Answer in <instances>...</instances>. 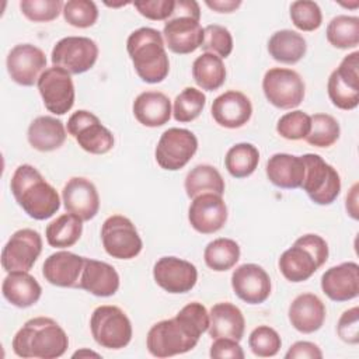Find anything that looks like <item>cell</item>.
Returning <instances> with one entry per match:
<instances>
[{"instance_id":"1","label":"cell","mask_w":359,"mask_h":359,"mask_svg":"<svg viewBox=\"0 0 359 359\" xmlns=\"http://www.w3.org/2000/svg\"><path fill=\"white\" fill-rule=\"evenodd\" d=\"M209 328V313L202 303L184 306L174 318L156 323L147 332L146 346L156 358H170L194 349Z\"/></svg>"},{"instance_id":"2","label":"cell","mask_w":359,"mask_h":359,"mask_svg":"<svg viewBox=\"0 0 359 359\" xmlns=\"http://www.w3.org/2000/svg\"><path fill=\"white\" fill-rule=\"evenodd\" d=\"M10 188L20 208L35 220H46L60 208L56 189L31 164H21L15 168Z\"/></svg>"},{"instance_id":"3","label":"cell","mask_w":359,"mask_h":359,"mask_svg":"<svg viewBox=\"0 0 359 359\" xmlns=\"http://www.w3.org/2000/svg\"><path fill=\"white\" fill-rule=\"evenodd\" d=\"M11 348L20 358L55 359L65 355L69 348V338L53 318L35 317L15 332Z\"/></svg>"},{"instance_id":"4","label":"cell","mask_w":359,"mask_h":359,"mask_svg":"<svg viewBox=\"0 0 359 359\" xmlns=\"http://www.w3.org/2000/svg\"><path fill=\"white\" fill-rule=\"evenodd\" d=\"M126 50L137 76L150 84L161 83L170 72L163 35L150 27L133 31L126 41Z\"/></svg>"},{"instance_id":"5","label":"cell","mask_w":359,"mask_h":359,"mask_svg":"<svg viewBox=\"0 0 359 359\" xmlns=\"http://www.w3.org/2000/svg\"><path fill=\"white\" fill-rule=\"evenodd\" d=\"M328 259V244L318 234L299 237L290 248L282 252L278 266L290 282H304Z\"/></svg>"},{"instance_id":"6","label":"cell","mask_w":359,"mask_h":359,"mask_svg":"<svg viewBox=\"0 0 359 359\" xmlns=\"http://www.w3.org/2000/svg\"><path fill=\"white\" fill-rule=\"evenodd\" d=\"M302 158L304 163V178L300 188L314 203L321 206L331 205L341 192L338 171L318 154L307 153Z\"/></svg>"},{"instance_id":"7","label":"cell","mask_w":359,"mask_h":359,"mask_svg":"<svg viewBox=\"0 0 359 359\" xmlns=\"http://www.w3.org/2000/svg\"><path fill=\"white\" fill-rule=\"evenodd\" d=\"M90 330L94 341L107 349H122L132 339L130 320L116 306H98L91 314Z\"/></svg>"},{"instance_id":"8","label":"cell","mask_w":359,"mask_h":359,"mask_svg":"<svg viewBox=\"0 0 359 359\" xmlns=\"http://www.w3.org/2000/svg\"><path fill=\"white\" fill-rule=\"evenodd\" d=\"M102 247L108 255L116 259H132L143 248V241L130 219L122 215H112L101 227Z\"/></svg>"},{"instance_id":"9","label":"cell","mask_w":359,"mask_h":359,"mask_svg":"<svg viewBox=\"0 0 359 359\" xmlns=\"http://www.w3.org/2000/svg\"><path fill=\"white\" fill-rule=\"evenodd\" d=\"M262 90L273 107L292 109L302 104L306 86L297 72L286 67H272L264 74Z\"/></svg>"},{"instance_id":"10","label":"cell","mask_w":359,"mask_h":359,"mask_svg":"<svg viewBox=\"0 0 359 359\" xmlns=\"http://www.w3.org/2000/svg\"><path fill=\"white\" fill-rule=\"evenodd\" d=\"M328 97L331 102L344 111L359 105V52L346 55L339 66L328 77Z\"/></svg>"},{"instance_id":"11","label":"cell","mask_w":359,"mask_h":359,"mask_svg":"<svg viewBox=\"0 0 359 359\" xmlns=\"http://www.w3.org/2000/svg\"><path fill=\"white\" fill-rule=\"evenodd\" d=\"M198 150L196 136L184 128L164 130L156 146V161L167 171H177L185 167Z\"/></svg>"},{"instance_id":"12","label":"cell","mask_w":359,"mask_h":359,"mask_svg":"<svg viewBox=\"0 0 359 359\" xmlns=\"http://www.w3.org/2000/svg\"><path fill=\"white\" fill-rule=\"evenodd\" d=\"M67 132L87 153L105 154L114 147L112 132L90 111L79 109L73 112L67 121Z\"/></svg>"},{"instance_id":"13","label":"cell","mask_w":359,"mask_h":359,"mask_svg":"<svg viewBox=\"0 0 359 359\" xmlns=\"http://www.w3.org/2000/svg\"><path fill=\"white\" fill-rule=\"evenodd\" d=\"M98 57L95 41L87 36H66L56 42L52 49L53 66L62 67L70 74H81L90 70Z\"/></svg>"},{"instance_id":"14","label":"cell","mask_w":359,"mask_h":359,"mask_svg":"<svg viewBox=\"0 0 359 359\" xmlns=\"http://www.w3.org/2000/svg\"><path fill=\"white\" fill-rule=\"evenodd\" d=\"M38 90L45 108L55 115H65L74 104V84L72 74L62 67H48L39 77Z\"/></svg>"},{"instance_id":"15","label":"cell","mask_w":359,"mask_h":359,"mask_svg":"<svg viewBox=\"0 0 359 359\" xmlns=\"http://www.w3.org/2000/svg\"><path fill=\"white\" fill-rule=\"evenodd\" d=\"M42 252V237L36 230L20 229L8 238L1 251V266L6 272H28Z\"/></svg>"},{"instance_id":"16","label":"cell","mask_w":359,"mask_h":359,"mask_svg":"<svg viewBox=\"0 0 359 359\" xmlns=\"http://www.w3.org/2000/svg\"><path fill=\"white\" fill-rule=\"evenodd\" d=\"M7 72L10 79L24 87L38 83L46 70V56L43 50L31 43H18L7 55Z\"/></svg>"},{"instance_id":"17","label":"cell","mask_w":359,"mask_h":359,"mask_svg":"<svg viewBox=\"0 0 359 359\" xmlns=\"http://www.w3.org/2000/svg\"><path fill=\"white\" fill-rule=\"evenodd\" d=\"M163 35L168 49L177 55L192 53L203 42V28L199 20L177 11H172L165 21Z\"/></svg>"},{"instance_id":"18","label":"cell","mask_w":359,"mask_h":359,"mask_svg":"<svg viewBox=\"0 0 359 359\" xmlns=\"http://www.w3.org/2000/svg\"><path fill=\"white\" fill-rule=\"evenodd\" d=\"M156 283L168 293L178 294L189 292L198 280V271L189 261L178 257H161L153 266Z\"/></svg>"},{"instance_id":"19","label":"cell","mask_w":359,"mask_h":359,"mask_svg":"<svg viewBox=\"0 0 359 359\" xmlns=\"http://www.w3.org/2000/svg\"><path fill=\"white\" fill-rule=\"evenodd\" d=\"M188 220L201 234H213L227 222V206L222 195L206 192L192 199L188 209Z\"/></svg>"},{"instance_id":"20","label":"cell","mask_w":359,"mask_h":359,"mask_svg":"<svg viewBox=\"0 0 359 359\" xmlns=\"http://www.w3.org/2000/svg\"><path fill=\"white\" fill-rule=\"evenodd\" d=\"M231 287L238 299L248 304H261L271 294V278L257 264H243L231 273Z\"/></svg>"},{"instance_id":"21","label":"cell","mask_w":359,"mask_h":359,"mask_svg":"<svg viewBox=\"0 0 359 359\" xmlns=\"http://www.w3.org/2000/svg\"><path fill=\"white\" fill-rule=\"evenodd\" d=\"M62 199L66 210L83 219V222L95 217L100 209V195L95 185L84 177L70 178L62 191Z\"/></svg>"},{"instance_id":"22","label":"cell","mask_w":359,"mask_h":359,"mask_svg":"<svg viewBox=\"0 0 359 359\" xmlns=\"http://www.w3.org/2000/svg\"><path fill=\"white\" fill-rule=\"evenodd\" d=\"M321 289L334 302H348L358 297L359 265L349 261L331 266L321 276Z\"/></svg>"},{"instance_id":"23","label":"cell","mask_w":359,"mask_h":359,"mask_svg":"<svg viewBox=\"0 0 359 359\" xmlns=\"http://www.w3.org/2000/svg\"><path fill=\"white\" fill-rule=\"evenodd\" d=\"M210 111L217 125L227 129H238L250 121L252 105L244 93L230 90L213 100Z\"/></svg>"},{"instance_id":"24","label":"cell","mask_w":359,"mask_h":359,"mask_svg":"<svg viewBox=\"0 0 359 359\" xmlns=\"http://www.w3.org/2000/svg\"><path fill=\"white\" fill-rule=\"evenodd\" d=\"M86 258L70 251L50 254L42 266L43 278L59 287H77Z\"/></svg>"},{"instance_id":"25","label":"cell","mask_w":359,"mask_h":359,"mask_svg":"<svg viewBox=\"0 0 359 359\" xmlns=\"http://www.w3.org/2000/svg\"><path fill=\"white\" fill-rule=\"evenodd\" d=\"M77 287L98 297H109L119 289V275L112 265L86 258Z\"/></svg>"},{"instance_id":"26","label":"cell","mask_w":359,"mask_h":359,"mask_svg":"<svg viewBox=\"0 0 359 359\" xmlns=\"http://www.w3.org/2000/svg\"><path fill=\"white\" fill-rule=\"evenodd\" d=\"M289 321L294 330L303 334L318 331L325 320V306L313 293H302L289 306Z\"/></svg>"},{"instance_id":"27","label":"cell","mask_w":359,"mask_h":359,"mask_svg":"<svg viewBox=\"0 0 359 359\" xmlns=\"http://www.w3.org/2000/svg\"><path fill=\"white\" fill-rule=\"evenodd\" d=\"M245 330L243 311L233 303H216L209 313V335L216 338H231L241 341Z\"/></svg>"},{"instance_id":"28","label":"cell","mask_w":359,"mask_h":359,"mask_svg":"<svg viewBox=\"0 0 359 359\" xmlns=\"http://www.w3.org/2000/svg\"><path fill=\"white\" fill-rule=\"evenodd\" d=\"M265 172L275 187L296 189L302 187L304 178V163L302 156L276 153L266 161Z\"/></svg>"},{"instance_id":"29","label":"cell","mask_w":359,"mask_h":359,"mask_svg":"<svg viewBox=\"0 0 359 359\" xmlns=\"http://www.w3.org/2000/svg\"><path fill=\"white\" fill-rule=\"evenodd\" d=\"M171 101L161 91H143L133 101V115L147 128L165 125L171 118Z\"/></svg>"},{"instance_id":"30","label":"cell","mask_w":359,"mask_h":359,"mask_svg":"<svg viewBox=\"0 0 359 359\" xmlns=\"http://www.w3.org/2000/svg\"><path fill=\"white\" fill-rule=\"evenodd\" d=\"M4 299L15 307L27 309L34 306L42 294V287L38 280L25 271L8 272L1 283Z\"/></svg>"},{"instance_id":"31","label":"cell","mask_w":359,"mask_h":359,"mask_svg":"<svg viewBox=\"0 0 359 359\" xmlns=\"http://www.w3.org/2000/svg\"><path fill=\"white\" fill-rule=\"evenodd\" d=\"M28 143L38 151H53L63 146L66 140V128L60 119L53 116L35 118L27 132Z\"/></svg>"},{"instance_id":"32","label":"cell","mask_w":359,"mask_h":359,"mask_svg":"<svg viewBox=\"0 0 359 359\" xmlns=\"http://www.w3.org/2000/svg\"><path fill=\"white\" fill-rule=\"evenodd\" d=\"M306 39L292 29L276 31L268 41V52L272 59L285 65L297 63L306 55Z\"/></svg>"},{"instance_id":"33","label":"cell","mask_w":359,"mask_h":359,"mask_svg":"<svg viewBox=\"0 0 359 359\" xmlns=\"http://www.w3.org/2000/svg\"><path fill=\"white\" fill-rule=\"evenodd\" d=\"M184 188L191 199L206 192L223 195L224 180L216 167L210 164H198L187 174Z\"/></svg>"},{"instance_id":"34","label":"cell","mask_w":359,"mask_h":359,"mask_svg":"<svg viewBox=\"0 0 359 359\" xmlns=\"http://www.w3.org/2000/svg\"><path fill=\"white\" fill-rule=\"evenodd\" d=\"M192 77L202 90L220 88L226 81V67L222 57L208 52L202 53L192 63Z\"/></svg>"},{"instance_id":"35","label":"cell","mask_w":359,"mask_h":359,"mask_svg":"<svg viewBox=\"0 0 359 359\" xmlns=\"http://www.w3.org/2000/svg\"><path fill=\"white\" fill-rule=\"evenodd\" d=\"M83 233V219L73 213H65L52 220L45 230L46 241L55 248H69L74 245Z\"/></svg>"},{"instance_id":"36","label":"cell","mask_w":359,"mask_h":359,"mask_svg":"<svg viewBox=\"0 0 359 359\" xmlns=\"http://www.w3.org/2000/svg\"><path fill=\"white\" fill-rule=\"evenodd\" d=\"M203 259L206 265L216 272L229 271L240 259V245L231 238H216L205 247Z\"/></svg>"},{"instance_id":"37","label":"cell","mask_w":359,"mask_h":359,"mask_svg":"<svg viewBox=\"0 0 359 359\" xmlns=\"http://www.w3.org/2000/svg\"><path fill=\"white\" fill-rule=\"evenodd\" d=\"M259 163V151L251 143H237L231 146L224 157V165L234 178L250 177Z\"/></svg>"},{"instance_id":"38","label":"cell","mask_w":359,"mask_h":359,"mask_svg":"<svg viewBox=\"0 0 359 359\" xmlns=\"http://www.w3.org/2000/svg\"><path fill=\"white\" fill-rule=\"evenodd\" d=\"M327 41L338 49H351L359 45V18L355 15H337L327 25Z\"/></svg>"},{"instance_id":"39","label":"cell","mask_w":359,"mask_h":359,"mask_svg":"<svg viewBox=\"0 0 359 359\" xmlns=\"http://www.w3.org/2000/svg\"><path fill=\"white\" fill-rule=\"evenodd\" d=\"M206 104V95L195 88L185 87L174 100L172 115L177 122H192L195 121Z\"/></svg>"},{"instance_id":"40","label":"cell","mask_w":359,"mask_h":359,"mask_svg":"<svg viewBox=\"0 0 359 359\" xmlns=\"http://www.w3.org/2000/svg\"><path fill=\"white\" fill-rule=\"evenodd\" d=\"M341 135L338 121L328 114H314L311 116V128L306 136V142L316 147L332 146Z\"/></svg>"},{"instance_id":"41","label":"cell","mask_w":359,"mask_h":359,"mask_svg":"<svg viewBox=\"0 0 359 359\" xmlns=\"http://www.w3.org/2000/svg\"><path fill=\"white\" fill-rule=\"evenodd\" d=\"M290 20L297 29L310 32L321 27L323 13L316 1L297 0L290 4Z\"/></svg>"},{"instance_id":"42","label":"cell","mask_w":359,"mask_h":359,"mask_svg":"<svg viewBox=\"0 0 359 359\" xmlns=\"http://www.w3.org/2000/svg\"><path fill=\"white\" fill-rule=\"evenodd\" d=\"M63 17L76 28H88L97 22L98 8L91 0H69L63 6Z\"/></svg>"},{"instance_id":"43","label":"cell","mask_w":359,"mask_h":359,"mask_svg":"<svg viewBox=\"0 0 359 359\" xmlns=\"http://www.w3.org/2000/svg\"><path fill=\"white\" fill-rule=\"evenodd\" d=\"M248 346L255 356L271 358L279 352L282 339L273 328L268 325H258L248 337Z\"/></svg>"},{"instance_id":"44","label":"cell","mask_w":359,"mask_h":359,"mask_svg":"<svg viewBox=\"0 0 359 359\" xmlns=\"http://www.w3.org/2000/svg\"><path fill=\"white\" fill-rule=\"evenodd\" d=\"M311 128V116L304 111L296 109L282 115L276 123V132L287 140L306 139Z\"/></svg>"},{"instance_id":"45","label":"cell","mask_w":359,"mask_h":359,"mask_svg":"<svg viewBox=\"0 0 359 359\" xmlns=\"http://www.w3.org/2000/svg\"><path fill=\"white\" fill-rule=\"evenodd\" d=\"M201 48L208 53H213L222 59H226L233 50V36L230 31L223 25H206L203 28V42Z\"/></svg>"},{"instance_id":"46","label":"cell","mask_w":359,"mask_h":359,"mask_svg":"<svg viewBox=\"0 0 359 359\" xmlns=\"http://www.w3.org/2000/svg\"><path fill=\"white\" fill-rule=\"evenodd\" d=\"M65 3L60 0H21V13L34 22H48L63 11Z\"/></svg>"},{"instance_id":"47","label":"cell","mask_w":359,"mask_h":359,"mask_svg":"<svg viewBox=\"0 0 359 359\" xmlns=\"http://www.w3.org/2000/svg\"><path fill=\"white\" fill-rule=\"evenodd\" d=\"M135 8L146 18L153 21H167L172 11L175 1L174 0H142L133 3Z\"/></svg>"},{"instance_id":"48","label":"cell","mask_w":359,"mask_h":359,"mask_svg":"<svg viewBox=\"0 0 359 359\" xmlns=\"http://www.w3.org/2000/svg\"><path fill=\"white\" fill-rule=\"evenodd\" d=\"M338 337L346 342L356 345L359 342V309L355 306L349 310H345L337 325Z\"/></svg>"},{"instance_id":"49","label":"cell","mask_w":359,"mask_h":359,"mask_svg":"<svg viewBox=\"0 0 359 359\" xmlns=\"http://www.w3.org/2000/svg\"><path fill=\"white\" fill-rule=\"evenodd\" d=\"M213 359H244V351L238 341L231 338H216L209 352Z\"/></svg>"},{"instance_id":"50","label":"cell","mask_w":359,"mask_h":359,"mask_svg":"<svg viewBox=\"0 0 359 359\" xmlns=\"http://www.w3.org/2000/svg\"><path fill=\"white\" fill-rule=\"evenodd\" d=\"M286 359H321L323 358V352L321 349L314 344V342H309V341H297L294 342L289 351L285 355Z\"/></svg>"},{"instance_id":"51","label":"cell","mask_w":359,"mask_h":359,"mask_svg":"<svg viewBox=\"0 0 359 359\" xmlns=\"http://www.w3.org/2000/svg\"><path fill=\"white\" fill-rule=\"evenodd\" d=\"M205 4L216 13H233L240 6V0H205Z\"/></svg>"},{"instance_id":"52","label":"cell","mask_w":359,"mask_h":359,"mask_svg":"<svg viewBox=\"0 0 359 359\" xmlns=\"http://www.w3.org/2000/svg\"><path fill=\"white\" fill-rule=\"evenodd\" d=\"M346 210L352 219H358V184L351 188L349 195H346Z\"/></svg>"},{"instance_id":"53","label":"cell","mask_w":359,"mask_h":359,"mask_svg":"<svg viewBox=\"0 0 359 359\" xmlns=\"http://www.w3.org/2000/svg\"><path fill=\"white\" fill-rule=\"evenodd\" d=\"M84 356H94V358H100V353L88 351V349H80L77 352L73 353V358H84Z\"/></svg>"}]
</instances>
